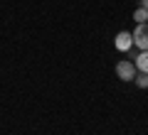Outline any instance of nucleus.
<instances>
[{"label":"nucleus","instance_id":"1","mask_svg":"<svg viewBox=\"0 0 148 135\" xmlns=\"http://www.w3.org/2000/svg\"><path fill=\"white\" fill-rule=\"evenodd\" d=\"M136 74H138L136 64L128 62V59H123V62H119V64H116V76H119V79H123V81H133V76H136Z\"/></svg>","mask_w":148,"mask_h":135},{"label":"nucleus","instance_id":"2","mask_svg":"<svg viewBox=\"0 0 148 135\" xmlns=\"http://www.w3.org/2000/svg\"><path fill=\"white\" fill-rule=\"evenodd\" d=\"M131 37H133V44H136L141 52H148V22L146 25H138L136 30L131 32Z\"/></svg>","mask_w":148,"mask_h":135},{"label":"nucleus","instance_id":"3","mask_svg":"<svg viewBox=\"0 0 148 135\" xmlns=\"http://www.w3.org/2000/svg\"><path fill=\"white\" fill-rule=\"evenodd\" d=\"M133 47V37H131V32H119L116 35V49H121V52H128V49Z\"/></svg>","mask_w":148,"mask_h":135},{"label":"nucleus","instance_id":"4","mask_svg":"<svg viewBox=\"0 0 148 135\" xmlns=\"http://www.w3.org/2000/svg\"><path fill=\"white\" fill-rule=\"evenodd\" d=\"M133 64H136V69H138V71L148 74V52H141V54L136 57V62H133Z\"/></svg>","mask_w":148,"mask_h":135},{"label":"nucleus","instance_id":"5","mask_svg":"<svg viewBox=\"0 0 148 135\" xmlns=\"http://www.w3.org/2000/svg\"><path fill=\"white\" fill-rule=\"evenodd\" d=\"M133 20H136V25H146L148 22V10L146 7H138V10L133 12Z\"/></svg>","mask_w":148,"mask_h":135},{"label":"nucleus","instance_id":"6","mask_svg":"<svg viewBox=\"0 0 148 135\" xmlns=\"http://www.w3.org/2000/svg\"><path fill=\"white\" fill-rule=\"evenodd\" d=\"M133 81H136V86H138V88H148V74L138 71L136 76H133Z\"/></svg>","mask_w":148,"mask_h":135},{"label":"nucleus","instance_id":"7","mask_svg":"<svg viewBox=\"0 0 148 135\" xmlns=\"http://www.w3.org/2000/svg\"><path fill=\"white\" fill-rule=\"evenodd\" d=\"M141 7H146V10H148V0H141Z\"/></svg>","mask_w":148,"mask_h":135}]
</instances>
